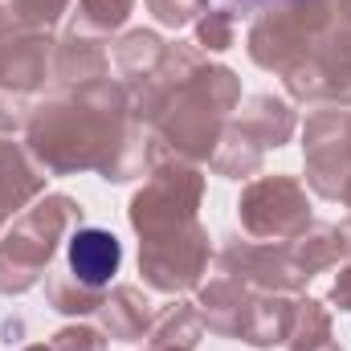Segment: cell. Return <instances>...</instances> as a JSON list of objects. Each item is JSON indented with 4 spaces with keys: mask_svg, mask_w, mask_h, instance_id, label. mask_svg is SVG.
<instances>
[{
    "mask_svg": "<svg viewBox=\"0 0 351 351\" xmlns=\"http://www.w3.org/2000/svg\"><path fill=\"white\" fill-rule=\"evenodd\" d=\"M123 262V245L106 229H78L70 237V269L82 286H106Z\"/></svg>",
    "mask_w": 351,
    "mask_h": 351,
    "instance_id": "6da1fadb",
    "label": "cell"
},
{
    "mask_svg": "<svg viewBox=\"0 0 351 351\" xmlns=\"http://www.w3.org/2000/svg\"><path fill=\"white\" fill-rule=\"evenodd\" d=\"M241 4H250V8H258V4H282V0H241Z\"/></svg>",
    "mask_w": 351,
    "mask_h": 351,
    "instance_id": "7a4b0ae2",
    "label": "cell"
}]
</instances>
